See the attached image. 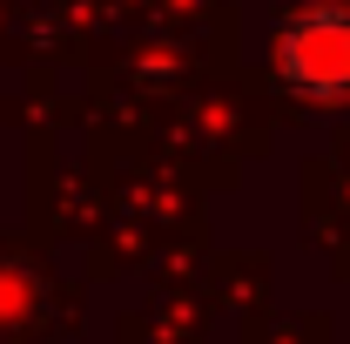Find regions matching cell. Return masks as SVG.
Masks as SVG:
<instances>
[{
  "label": "cell",
  "instance_id": "obj_1",
  "mask_svg": "<svg viewBox=\"0 0 350 344\" xmlns=\"http://www.w3.org/2000/svg\"><path fill=\"white\" fill-rule=\"evenodd\" d=\"M276 75L310 101H350V7L310 0L276 27Z\"/></svg>",
  "mask_w": 350,
  "mask_h": 344
}]
</instances>
